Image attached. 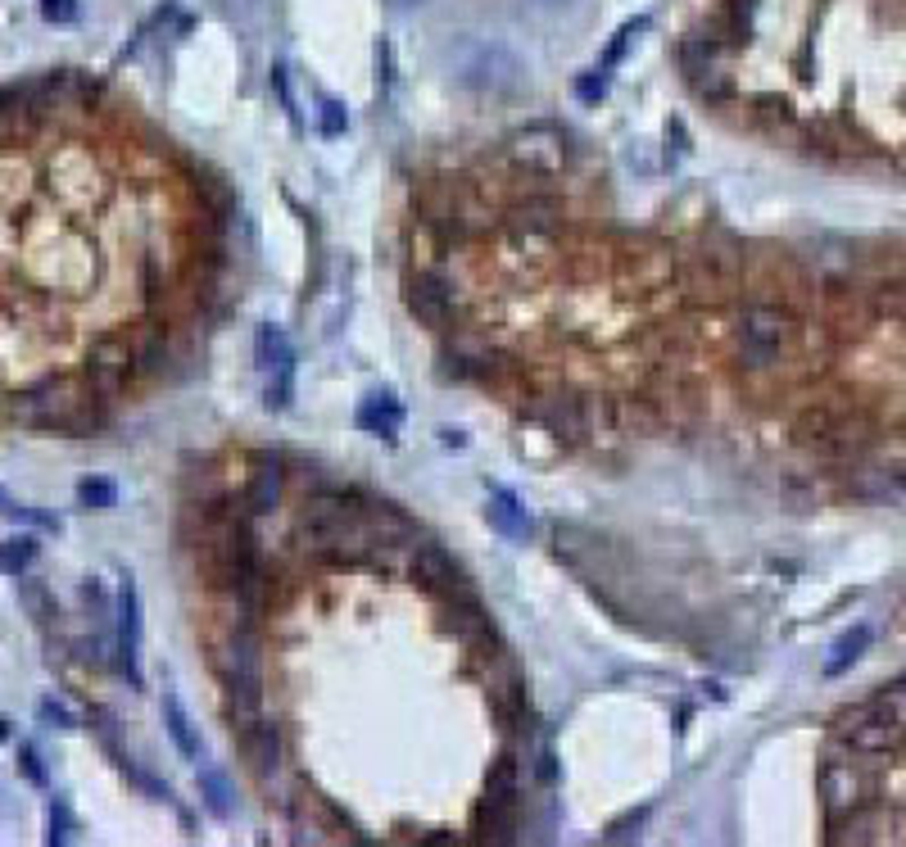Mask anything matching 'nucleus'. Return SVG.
<instances>
[{
	"mask_svg": "<svg viewBox=\"0 0 906 847\" xmlns=\"http://www.w3.org/2000/svg\"><path fill=\"white\" fill-rule=\"evenodd\" d=\"M794 341V313L779 305H748L735 331V358L748 372H766Z\"/></svg>",
	"mask_w": 906,
	"mask_h": 847,
	"instance_id": "f257e3e1",
	"label": "nucleus"
},
{
	"mask_svg": "<svg viewBox=\"0 0 906 847\" xmlns=\"http://www.w3.org/2000/svg\"><path fill=\"white\" fill-rule=\"evenodd\" d=\"M136 372H132V341H123V336H105V341H96L91 345V354H86V368H82V381L91 385V395L96 399H118L128 390V381H132Z\"/></svg>",
	"mask_w": 906,
	"mask_h": 847,
	"instance_id": "7ed1b4c3",
	"label": "nucleus"
},
{
	"mask_svg": "<svg viewBox=\"0 0 906 847\" xmlns=\"http://www.w3.org/2000/svg\"><path fill=\"white\" fill-rule=\"evenodd\" d=\"M295 399V358L282 362L277 372H267V390H263V404L267 408H286Z\"/></svg>",
	"mask_w": 906,
	"mask_h": 847,
	"instance_id": "393cba45",
	"label": "nucleus"
},
{
	"mask_svg": "<svg viewBox=\"0 0 906 847\" xmlns=\"http://www.w3.org/2000/svg\"><path fill=\"white\" fill-rule=\"evenodd\" d=\"M531 417H535L549 436L571 440V444L589 436V404H585V399H576V395H549V399H535V404H531Z\"/></svg>",
	"mask_w": 906,
	"mask_h": 847,
	"instance_id": "9d476101",
	"label": "nucleus"
},
{
	"mask_svg": "<svg viewBox=\"0 0 906 847\" xmlns=\"http://www.w3.org/2000/svg\"><path fill=\"white\" fill-rule=\"evenodd\" d=\"M408 309L417 313V322L444 331V326H453V318H458L463 305H458V290H453V282L440 267H421L408 282Z\"/></svg>",
	"mask_w": 906,
	"mask_h": 847,
	"instance_id": "423d86ee",
	"label": "nucleus"
},
{
	"mask_svg": "<svg viewBox=\"0 0 906 847\" xmlns=\"http://www.w3.org/2000/svg\"><path fill=\"white\" fill-rule=\"evenodd\" d=\"M720 55H725V37H716V33H693L676 46L684 82L693 86V96L707 100V105H730L735 100V82H730V73H725Z\"/></svg>",
	"mask_w": 906,
	"mask_h": 847,
	"instance_id": "f03ea898",
	"label": "nucleus"
},
{
	"mask_svg": "<svg viewBox=\"0 0 906 847\" xmlns=\"http://www.w3.org/2000/svg\"><path fill=\"white\" fill-rule=\"evenodd\" d=\"M644 27H648V19H630V23H621V27H617V37L608 41V50H603V59H598V69H594V73L608 77V73L621 64V59H625V50L634 46V37H640Z\"/></svg>",
	"mask_w": 906,
	"mask_h": 847,
	"instance_id": "4be33fe9",
	"label": "nucleus"
},
{
	"mask_svg": "<svg viewBox=\"0 0 906 847\" xmlns=\"http://www.w3.org/2000/svg\"><path fill=\"white\" fill-rule=\"evenodd\" d=\"M861 794H866V784L857 775L853 762H843V757H830L821 766V802H825V815H830V825L843 821L848 811L861 807Z\"/></svg>",
	"mask_w": 906,
	"mask_h": 847,
	"instance_id": "9b49d317",
	"label": "nucleus"
},
{
	"mask_svg": "<svg viewBox=\"0 0 906 847\" xmlns=\"http://www.w3.org/2000/svg\"><path fill=\"white\" fill-rule=\"evenodd\" d=\"M866 644H870V630L866 625H857V630H848L843 640L830 648V657H825V676H843L853 667V661L866 653Z\"/></svg>",
	"mask_w": 906,
	"mask_h": 847,
	"instance_id": "aec40b11",
	"label": "nucleus"
},
{
	"mask_svg": "<svg viewBox=\"0 0 906 847\" xmlns=\"http://www.w3.org/2000/svg\"><path fill=\"white\" fill-rule=\"evenodd\" d=\"M377 69H381V73H377V77H381V91H390V77H395V73H390V41L377 46Z\"/></svg>",
	"mask_w": 906,
	"mask_h": 847,
	"instance_id": "f704fd0d",
	"label": "nucleus"
},
{
	"mask_svg": "<svg viewBox=\"0 0 906 847\" xmlns=\"http://www.w3.org/2000/svg\"><path fill=\"white\" fill-rule=\"evenodd\" d=\"M486 517H490V526H494L503 539H512V544H526V539L535 535V517H531V508H526L517 494H512V490H503V486H494V490H490Z\"/></svg>",
	"mask_w": 906,
	"mask_h": 847,
	"instance_id": "f8f14e48",
	"label": "nucleus"
},
{
	"mask_svg": "<svg viewBox=\"0 0 906 847\" xmlns=\"http://www.w3.org/2000/svg\"><path fill=\"white\" fill-rule=\"evenodd\" d=\"M408 576L427 589V594H453L458 589L467 576H463V566L453 562V553L449 549H440V544H413V553H408Z\"/></svg>",
	"mask_w": 906,
	"mask_h": 847,
	"instance_id": "6e6552de",
	"label": "nucleus"
},
{
	"mask_svg": "<svg viewBox=\"0 0 906 847\" xmlns=\"http://www.w3.org/2000/svg\"><path fill=\"white\" fill-rule=\"evenodd\" d=\"M0 517L23 522V526H41V530H59V522H55V517H46V512L27 508V503H19V499H10L5 490H0Z\"/></svg>",
	"mask_w": 906,
	"mask_h": 847,
	"instance_id": "bb28decb",
	"label": "nucleus"
},
{
	"mask_svg": "<svg viewBox=\"0 0 906 847\" xmlns=\"http://www.w3.org/2000/svg\"><path fill=\"white\" fill-rule=\"evenodd\" d=\"M78 499H82L86 508L105 512V508H114V503H118V486H114V480H105V476H86L82 486H78Z\"/></svg>",
	"mask_w": 906,
	"mask_h": 847,
	"instance_id": "cd10ccee",
	"label": "nucleus"
},
{
	"mask_svg": "<svg viewBox=\"0 0 906 847\" xmlns=\"http://www.w3.org/2000/svg\"><path fill=\"white\" fill-rule=\"evenodd\" d=\"M512 155H517L526 168H535V172H553V168H562L567 141L553 128H531V132H522L517 141H512Z\"/></svg>",
	"mask_w": 906,
	"mask_h": 847,
	"instance_id": "4468645a",
	"label": "nucleus"
},
{
	"mask_svg": "<svg viewBox=\"0 0 906 847\" xmlns=\"http://www.w3.org/2000/svg\"><path fill=\"white\" fill-rule=\"evenodd\" d=\"M282 490H286V453L282 449H254L250 453V472H246V512L250 517H267L277 512L282 503Z\"/></svg>",
	"mask_w": 906,
	"mask_h": 847,
	"instance_id": "20e7f679",
	"label": "nucleus"
},
{
	"mask_svg": "<svg viewBox=\"0 0 906 847\" xmlns=\"http://www.w3.org/2000/svg\"><path fill=\"white\" fill-rule=\"evenodd\" d=\"M354 421H358V431L395 440V436H400V427H404V408H400V399L390 395V390H372V395L358 404Z\"/></svg>",
	"mask_w": 906,
	"mask_h": 847,
	"instance_id": "2eb2a0df",
	"label": "nucleus"
},
{
	"mask_svg": "<svg viewBox=\"0 0 906 847\" xmlns=\"http://www.w3.org/2000/svg\"><path fill=\"white\" fill-rule=\"evenodd\" d=\"M603 91H608V77H603V73H589V77L576 82V96L581 100H603Z\"/></svg>",
	"mask_w": 906,
	"mask_h": 847,
	"instance_id": "473e14b6",
	"label": "nucleus"
},
{
	"mask_svg": "<svg viewBox=\"0 0 906 847\" xmlns=\"http://www.w3.org/2000/svg\"><path fill=\"white\" fill-rule=\"evenodd\" d=\"M69 838V811L64 802H50V843H64Z\"/></svg>",
	"mask_w": 906,
	"mask_h": 847,
	"instance_id": "2f4dec72",
	"label": "nucleus"
},
{
	"mask_svg": "<svg viewBox=\"0 0 906 847\" xmlns=\"http://www.w3.org/2000/svg\"><path fill=\"white\" fill-rule=\"evenodd\" d=\"M33 558H37V535L0 539V571H5V576H23V571L33 566Z\"/></svg>",
	"mask_w": 906,
	"mask_h": 847,
	"instance_id": "412c9836",
	"label": "nucleus"
},
{
	"mask_svg": "<svg viewBox=\"0 0 906 847\" xmlns=\"http://www.w3.org/2000/svg\"><path fill=\"white\" fill-rule=\"evenodd\" d=\"M467 64H463V82L472 86H512L517 82V59L499 46H467Z\"/></svg>",
	"mask_w": 906,
	"mask_h": 847,
	"instance_id": "ddd939ff",
	"label": "nucleus"
},
{
	"mask_svg": "<svg viewBox=\"0 0 906 847\" xmlns=\"http://www.w3.org/2000/svg\"><path fill=\"white\" fill-rule=\"evenodd\" d=\"M345 128H349L345 105H341V100H322V105H318V132H322L326 141H336V136H345Z\"/></svg>",
	"mask_w": 906,
	"mask_h": 847,
	"instance_id": "c85d7f7f",
	"label": "nucleus"
},
{
	"mask_svg": "<svg viewBox=\"0 0 906 847\" xmlns=\"http://www.w3.org/2000/svg\"><path fill=\"white\" fill-rule=\"evenodd\" d=\"M558 223H562V204L553 195H544V191H531L517 208H512V227L526 231V236H549V231H558Z\"/></svg>",
	"mask_w": 906,
	"mask_h": 847,
	"instance_id": "dca6fc26",
	"label": "nucleus"
},
{
	"mask_svg": "<svg viewBox=\"0 0 906 847\" xmlns=\"http://www.w3.org/2000/svg\"><path fill=\"white\" fill-rule=\"evenodd\" d=\"M19 762H23V775L33 779V784H46V771H41V762H37V752L27 748V743H19Z\"/></svg>",
	"mask_w": 906,
	"mask_h": 847,
	"instance_id": "72a5a7b5",
	"label": "nucleus"
},
{
	"mask_svg": "<svg viewBox=\"0 0 906 847\" xmlns=\"http://www.w3.org/2000/svg\"><path fill=\"white\" fill-rule=\"evenodd\" d=\"M236 743H240L246 762L254 766V775H259L263 784L282 775V735H277V725H272V720H263V716L240 720V725H236Z\"/></svg>",
	"mask_w": 906,
	"mask_h": 847,
	"instance_id": "1a4fd4ad",
	"label": "nucleus"
},
{
	"mask_svg": "<svg viewBox=\"0 0 906 847\" xmlns=\"http://www.w3.org/2000/svg\"><path fill=\"white\" fill-rule=\"evenodd\" d=\"M254 358H259V372H277L282 362H290V341H286V331L282 326H272L263 322L259 326V336H254Z\"/></svg>",
	"mask_w": 906,
	"mask_h": 847,
	"instance_id": "6ab92c4d",
	"label": "nucleus"
},
{
	"mask_svg": "<svg viewBox=\"0 0 906 847\" xmlns=\"http://www.w3.org/2000/svg\"><path fill=\"white\" fill-rule=\"evenodd\" d=\"M164 725H168V739L177 743L181 757L195 762V757H200V735H195V725H191L187 707L177 703V693H164Z\"/></svg>",
	"mask_w": 906,
	"mask_h": 847,
	"instance_id": "a211bd4d",
	"label": "nucleus"
},
{
	"mask_svg": "<svg viewBox=\"0 0 906 847\" xmlns=\"http://www.w3.org/2000/svg\"><path fill=\"white\" fill-rule=\"evenodd\" d=\"M41 19L46 23H73L78 19V0H41Z\"/></svg>",
	"mask_w": 906,
	"mask_h": 847,
	"instance_id": "c756f323",
	"label": "nucleus"
},
{
	"mask_svg": "<svg viewBox=\"0 0 906 847\" xmlns=\"http://www.w3.org/2000/svg\"><path fill=\"white\" fill-rule=\"evenodd\" d=\"M41 720H55L59 730H73V725H78L73 712H69L64 703H55V699H41Z\"/></svg>",
	"mask_w": 906,
	"mask_h": 847,
	"instance_id": "7c9ffc66",
	"label": "nucleus"
},
{
	"mask_svg": "<svg viewBox=\"0 0 906 847\" xmlns=\"http://www.w3.org/2000/svg\"><path fill=\"white\" fill-rule=\"evenodd\" d=\"M168 362H172L168 331L150 326V331H141V336H132V372H136L141 381H150V377H164V372H168Z\"/></svg>",
	"mask_w": 906,
	"mask_h": 847,
	"instance_id": "f3484780",
	"label": "nucleus"
},
{
	"mask_svg": "<svg viewBox=\"0 0 906 847\" xmlns=\"http://www.w3.org/2000/svg\"><path fill=\"white\" fill-rule=\"evenodd\" d=\"M141 594L136 581L123 576L118 585V671L128 676L132 689H141Z\"/></svg>",
	"mask_w": 906,
	"mask_h": 847,
	"instance_id": "0eeeda50",
	"label": "nucleus"
},
{
	"mask_svg": "<svg viewBox=\"0 0 906 847\" xmlns=\"http://www.w3.org/2000/svg\"><path fill=\"white\" fill-rule=\"evenodd\" d=\"M19 598H23V608L33 612L37 625H50V617H59V612H55V598H50V589H46L41 581H23V576H19Z\"/></svg>",
	"mask_w": 906,
	"mask_h": 847,
	"instance_id": "5701e85b",
	"label": "nucleus"
},
{
	"mask_svg": "<svg viewBox=\"0 0 906 847\" xmlns=\"http://www.w3.org/2000/svg\"><path fill=\"white\" fill-rule=\"evenodd\" d=\"M906 725L897 716H889L880 703H870V707H857L838 720V735L853 743V752H861V757H880V752L897 748Z\"/></svg>",
	"mask_w": 906,
	"mask_h": 847,
	"instance_id": "39448f33",
	"label": "nucleus"
},
{
	"mask_svg": "<svg viewBox=\"0 0 906 847\" xmlns=\"http://www.w3.org/2000/svg\"><path fill=\"white\" fill-rule=\"evenodd\" d=\"M758 23V0H725V41H739Z\"/></svg>",
	"mask_w": 906,
	"mask_h": 847,
	"instance_id": "b1692460",
	"label": "nucleus"
},
{
	"mask_svg": "<svg viewBox=\"0 0 906 847\" xmlns=\"http://www.w3.org/2000/svg\"><path fill=\"white\" fill-rule=\"evenodd\" d=\"M200 798H204V807L214 815L231 811V789H227V779L218 771H200Z\"/></svg>",
	"mask_w": 906,
	"mask_h": 847,
	"instance_id": "a878e982",
	"label": "nucleus"
}]
</instances>
